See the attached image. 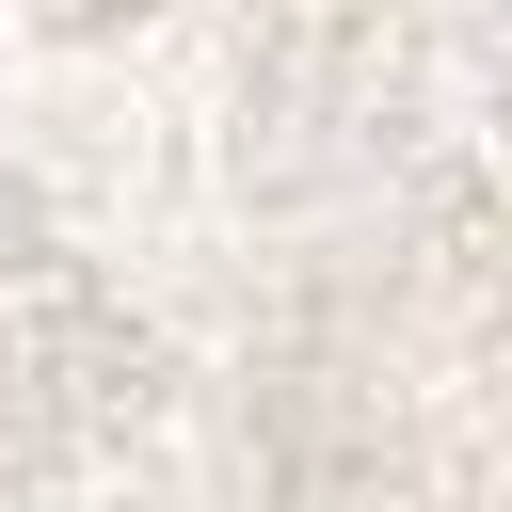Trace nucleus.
Wrapping results in <instances>:
<instances>
[{
	"instance_id": "1",
	"label": "nucleus",
	"mask_w": 512,
	"mask_h": 512,
	"mask_svg": "<svg viewBox=\"0 0 512 512\" xmlns=\"http://www.w3.org/2000/svg\"><path fill=\"white\" fill-rule=\"evenodd\" d=\"M0 512H512V0H0Z\"/></svg>"
}]
</instances>
